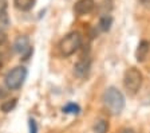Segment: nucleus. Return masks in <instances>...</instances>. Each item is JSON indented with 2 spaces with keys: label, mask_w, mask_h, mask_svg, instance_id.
Returning a JSON list of instances; mask_svg holds the SVG:
<instances>
[{
  "label": "nucleus",
  "mask_w": 150,
  "mask_h": 133,
  "mask_svg": "<svg viewBox=\"0 0 150 133\" xmlns=\"http://www.w3.org/2000/svg\"><path fill=\"white\" fill-rule=\"evenodd\" d=\"M103 104L106 109L114 116H118L122 113L125 108V97L117 87H109L103 94Z\"/></svg>",
  "instance_id": "obj_1"
},
{
  "label": "nucleus",
  "mask_w": 150,
  "mask_h": 133,
  "mask_svg": "<svg viewBox=\"0 0 150 133\" xmlns=\"http://www.w3.org/2000/svg\"><path fill=\"white\" fill-rule=\"evenodd\" d=\"M82 44V36L79 32H70L60 41L59 43V51L60 54L64 57H70V55L75 54L79 50Z\"/></svg>",
  "instance_id": "obj_2"
},
{
  "label": "nucleus",
  "mask_w": 150,
  "mask_h": 133,
  "mask_svg": "<svg viewBox=\"0 0 150 133\" xmlns=\"http://www.w3.org/2000/svg\"><path fill=\"white\" fill-rule=\"evenodd\" d=\"M25 78H27V69L23 66H18L13 67L11 71H8L4 82L9 90H18L23 86Z\"/></svg>",
  "instance_id": "obj_3"
},
{
  "label": "nucleus",
  "mask_w": 150,
  "mask_h": 133,
  "mask_svg": "<svg viewBox=\"0 0 150 133\" xmlns=\"http://www.w3.org/2000/svg\"><path fill=\"white\" fill-rule=\"evenodd\" d=\"M142 79H144L142 73L138 69L130 67L129 70H126L125 77H123V83H125L126 90L131 94H135L142 86Z\"/></svg>",
  "instance_id": "obj_4"
},
{
  "label": "nucleus",
  "mask_w": 150,
  "mask_h": 133,
  "mask_svg": "<svg viewBox=\"0 0 150 133\" xmlns=\"http://www.w3.org/2000/svg\"><path fill=\"white\" fill-rule=\"evenodd\" d=\"M13 50L23 57V59H28L32 54V47L30 46V39L25 35L18 36L13 43Z\"/></svg>",
  "instance_id": "obj_5"
},
{
  "label": "nucleus",
  "mask_w": 150,
  "mask_h": 133,
  "mask_svg": "<svg viewBox=\"0 0 150 133\" xmlns=\"http://www.w3.org/2000/svg\"><path fill=\"white\" fill-rule=\"evenodd\" d=\"M91 69V60L88 58H82L81 60H78L74 66V74L79 78H84L87 77Z\"/></svg>",
  "instance_id": "obj_6"
},
{
  "label": "nucleus",
  "mask_w": 150,
  "mask_h": 133,
  "mask_svg": "<svg viewBox=\"0 0 150 133\" xmlns=\"http://www.w3.org/2000/svg\"><path fill=\"white\" fill-rule=\"evenodd\" d=\"M95 7V1L94 0H78L74 6V12L78 16L87 15Z\"/></svg>",
  "instance_id": "obj_7"
},
{
  "label": "nucleus",
  "mask_w": 150,
  "mask_h": 133,
  "mask_svg": "<svg viewBox=\"0 0 150 133\" xmlns=\"http://www.w3.org/2000/svg\"><path fill=\"white\" fill-rule=\"evenodd\" d=\"M150 51V44L147 41H142L139 42L137 47V51H135V58H137L138 62H144L145 59L147 58V54Z\"/></svg>",
  "instance_id": "obj_8"
},
{
  "label": "nucleus",
  "mask_w": 150,
  "mask_h": 133,
  "mask_svg": "<svg viewBox=\"0 0 150 133\" xmlns=\"http://www.w3.org/2000/svg\"><path fill=\"white\" fill-rule=\"evenodd\" d=\"M112 26V18L110 15H103L100 16L99 19V23H98V27H99L100 31L103 32H107Z\"/></svg>",
  "instance_id": "obj_9"
},
{
  "label": "nucleus",
  "mask_w": 150,
  "mask_h": 133,
  "mask_svg": "<svg viewBox=\"0 0 150 133\" xmlns=\"http://www.w3.org/2000/svg\"><path fill=\"white\" fill-rule=\"evenodd\" d=\"M36 0H13V4L20 11H30L35 6Z\"/></svg>",
  "instance_id": "obj_10"
},
{
  "label": "nucleus",
  "mask_w": 150,
  "mask_h": 133,
  "mask_svg": "<svg viewBox=\"0 0 150 133\" xmlns=\"http://www.w3.org/2000/svg\"><path fill=\"white\" fill-rule=\"evenodd\" d=\"M16 102H18L16 98L7 100V101H4L3 104L0 105V109H1V112H4V113H8V112H11L16 106Z\"/></svg>",
  "instance_id": "obj_11"
},
{
  "label": "nucleus",
  "mask_w": 150,
  "mask_h": 133,
  "mask_svg": "<svg viewBox=\"0 0 150 133\" xmlns=\"http://www.w3.org/2000/svg\"><path fill=\"white\" fill-rule=\"evenodd\" d=\"M109 130V124L105 120H99L94 125V133H107Z\"/></svg>",
  "instance_id": "obj_12"
},
{
  "label": "nucleus",
  "mask_w": 150,
  "mask_h": 133,
  "mask_svg": "<svg viewBox=\"0 0 150 133\" xmlns=\"http://www.w3.org/2000/svg\"><path fill=\"white\" fill-rule=\"evenodd\" d=\"M63 112H64L66 114H78L79 112H81V108H79L76 104L70 102V104H67L64 108H63Z\"/></svg>",
  "instance_id": "obj_13"
},
{
  "label": "nucleus",
  "mask_w": 150,
  "mask_h": 133,
  "mask_svg": "<svg viewBox=\"0 0 150 133\" xmlns=\"http://www.w3.org/2000/svg\"><path fill=\"white\" fill-rule=\"evenodd\" d=\"M7 10H8V1L7 0H0V18L7 16Z\"/></svg>",
  "instance_id": "obj_14"
},
{
  "label": "nucleus",
  "mask_w": 150,
  "mask_h": 133,
  "mask_svg": "<svg viewBox=\"0 0 150 133\" xmlns=\"http://www.w3.org/2000/svg\"><path fill=\"white\" fill-rule=\"evenodd\" d=\"M38 132V125L35 120H30V133H36Z\"/></svg>",
  "instance_id": "obj_15"
},
{
  "label": "nucleus",
  "mask_w": 150,
  "mask_h": 133,
  "mask_svg": "<svg viewBox=\"0 0 150 133\" xmlns=\"http://www.w3.org/2000/svg\"><path fill=\"white\" fill-rule=\"evenodd\" d=\"M6 43H7V35L0 30V47H3Z\"/></svg>",
  "instance_id": "obj_16"
},
{
  "label": "nucleus",
  "mask_w": 150,
  "mask_h": 133,
  "mask_svg": "<svg viewBox=\"0 0 150 133\" xmlns=\"http://www.w3.org/2000/svg\"><path fill=\"white\" fill-rule=\"evenodd\" d=\"M139 3L146 8H150V0H139Z\"/></svg>",
  "instance_id": "obj_17"
},
{
  "label": "nucleus",
  "mask_w": 150,
  "mask_h": 133,
  "mask_svg": "<svg viewBox=\"0 0 150 133\" xmlns=\"http://www.w3.org/2000/svg\"><path fill=\"white\" fill-rule=\"evenodd\" d=\"M122 133H134V130L133 129H123L122 130Z\"/></svg>",
  "instance_id": "obj_18"
}]
</instances>
